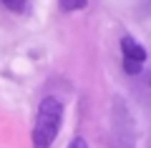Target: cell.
Wrapping results in <instances>:
<instances>
[{
    "label": "cell",
    "mask_w": 151,
    "mask_h": 148,
    "mask_svg": "<svg viewBox=\"0 0 151 148\" xmlns=\"http://www.w3.org/2000/svg\"><path fill=\"white\" fill-rule=\"evenodd\" d=\"M60 123H63V103L55 95H45L38 103L35 123H33V148H50L58 138Z\"/></svg>",
    "instance_id": "1"
},
{
    "label": "cell",
    "mask_w": 151,
    "mask_h": 148,
    "mask_svg": "<svg viewBox=\"0 0 151 148\" xmlns=\"http://www.w3.org/2000/svg\"><path fill=\"white\" fill-rule=\"evenodd\" d=\"M113 146L116 148H134V121L129 116V108L116 101L113 106Z\"/></svg>",
    "instance_id": "2"
},
{
    "label": "cell",
    "mask_w": 151,
    "mask_h": 148,
    "mask_svg": "<svg viewBox=\"0 0 151 148\" xmlns=\"http://www.w3.org/2000/svg\"><path fill=\"white\" fill-rule=\"evenodd\" d=\"M121 60H124V70L129 75H141L144 73V63H146V48L141 45L136 38L124 35L121 38Z\"/></svg>",
    "instance_id": "3"
},
{
    "label": "cell",
    "mask_w": 151,
    "mask_h": 148,
    "mask_svg": "<svg viewBox=\"0 0 151 148\" xmlns=\"http://www.w3.org/2000/svg\"><path fill=\"white\" fill-rule=\"evenodd\" d=\"M136 78H139L136 80V95H139V101L151 111V73H141Z\"/></svg>",
    "instance_id": "4"
},
{
    "label": "cell",
    "mask_w": 151,
    "mask_h": 148,
    "mask_svg": "<svg viewBox=\"0 0 151 148\" xmlns=\"http://www.w3.org/2000/svg\"><path fill=\"white\" fill-rule=\"evenodd\" d=\"M58 5L63 13H76V10H83L88 5V0H58Z\"/></svg>",
    "instance_id": "5"
},
{
    "label": "cell",
    "mask_w": 151,
    "mask_h": 148,
    "mask_svg": "<svg viewBox=\"0 0 151 148\" xmlns=\"http://www.w3.org/2000/svg\"><path fill=\"white\" fill-rule=\"evenodd\" d=\"M0 3H3L10 13H23L28 8V0H0Z\"/></svg>",
    "instance_id": "6"
},
{
    "label": "cell",
    "mask_w": 151,
    "mask_h": 148,
    "mask_svg": "<svg viewBox=\"0 0 151 148\" xmlns=\"http://www.w3.org/2000/svg\"><path fill=\"white\" fill-rule=\"evenodd\" d=\"M139 15H151V0H141L139 3Z\"/></svg>",
    "instance_id": "7"
},
{
    "label": "cell",
    "mask_w": 151,
    "mask_h": 148,
    "mask_svg": "<svg viewBox=\"0 0 151 148\" xmlns=\"http://www.w3.org/2000/svg\"><path fill=\"white\" fill-rule=\"evenodd\" d=\"M68 148H88V143H86V138H73L68 143Z\"/></svg>",
    "instance_id": "8"
}]
</instances>
